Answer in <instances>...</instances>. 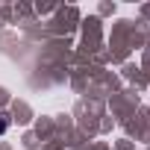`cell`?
<instances>
[{
    "instance_id": "obj_1",
    "label": "cell",
    "mask_w": 150,
    "mask_h": 150,
    "mask_svg": "<svg viewBox=\"0 0 150 150\" xmlns=\"http://www.w3.org/2000/svg\"><path fill=\"white\" fill-rule=\"evenodd\" d=\"M3 129H6V121H3V118H0V132H3Z\"/></svg>"
}]
</instances>
